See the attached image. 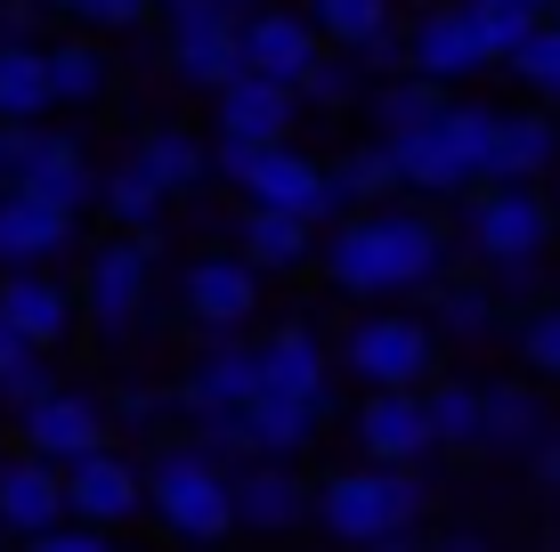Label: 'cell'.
Segmentation results:
<instances>
[{"mask_svg":"<svg viewBox=\"0 0 560 552\" xmlns=\"http://www.w3.org/2000/svg\"><path fill=\"white\" fill-rule=\"evenodd\" d=\"M260 398V341H236V333H211L203 357L187 366L179 383V407L187 414H236Z\"/></svg>","mask_w":560,"mask_h":552,"instance_id":"17","label":"cell"},{"mask_svg":"<svg viewBox=\"0 0 560 552\" xmlns=\"http://www.w3.org/2000/svg\"><path fill=\"white\" fill-rule=\"evenodd\" d=\"M439 333L431 317H398V309H374V317H358L350 333H341V374H358L365 390H422V383H439Z\"/></svg>","mask_w":560,"mask_h":552,"instance_id":"6","label":"cell"},{"mask_svg":"<svg viewBox=\"0 0 560 552\" xmlns=\"http://www.w3.org/2000/svg\"><path fill=\"white\" fill-rule=\"evenodd\" d=\"M220 171L244 187L253 203H284V212H308V220H341V187H334V163L301 155L293 139L277 146H253V139H211Z\"/></svg>","mask_w":560,"mask_h":552,"instance_id":"5","label":"cell"},{"mask_svg":"<svg viewBox=\"0 0 560 552\" xmlns=\"http://www.w3.org/2000/svg\"><path fill=\"white\" fill-rule=\"evenodd\" d=\"M431 431H439V455H488V390L439 374L431 383Z\"/></svg>","mask_w":560,"mask_h":552,"instance_id":"29","label":"cell"},{"mask_svg":"<svg viewBox=\"0 0 560 552\" xmlns=\"http://www.w3.org/2000/svg\"><path fill=\"white\" fill-rule=\"evenodd\" d=\"M317 423L325 414L317 407H301V398H277V390H260L253 407H244V431H253V455H308V439H317Z\"/></svg>","mask_w":560,"mask_h":552,"instance_id":"31","label":"cell"},{"mask_svg":"<svg viewBox=\"0 0 560 552\" xmlns=\"http://www.w3.org/2000/svg\"><path fill=\"white\" fill-rule=\"evenodd\" d=\"M407 42H415V73H431V82H471L479 66H495V49H488V33L471 25V9L463 0H447V9H422L415 25H407Z\"/></svg>","mask_w":560,"mask_h":552,"instance_id":"20","label":"cell"},{"mask_svg":"<svg viewBox=\"0 0 560 552\" xmlns=\"http://www.w3.org/2000/svg\"><path fill=\"white\" fill-rule=\"evenodd\" d=\"M358 73H365V66H358V49H325V57H317V66H308V82H301V98H308V106H317V114H341V106H350V98H358Z\"/></svg>","mask_w":560,"mask_h":552,"instance_id":"39","label":"cell"},{"mask_svg":"<svg viewBox=\"0 0 560 552\" xmlns=\"http://www.w3.org/2000/svg\"><path fill=\"white\" fill-rule=\"evenodd\" d=\"M114 414H122V423H154L163 398H154V390H122V398H114Z\"/></svg>","mask_w":560,"mask_h":552,"instance_id":"44","label":"cell"},{"mask_svg":"<svg viewBox=\"0 0 560 552\" xmlns=\"http://www.w3.org/2000/svg\"><path fill=\"white\" fill-rule=\"evenodd\" d=\"M42 9H49V0H0V33H9V42H25V33L42 25Z\"/></svg>","mask_w":560,"mask_h":552,"instance_id":"43","label":"cell"},{"mask_svg":"<svg viewBox=\"0 0 560 552\" xmlns=\"http://www.w3.org/2000/svg\"><path fill=\"white\" fill-rule=\"evenodd\" d=\"M57 252H73V212L42 187L9 179L0 187V269H49Z\"/></svg>","mask_w":560,"mask_h":552,"instance_id":"14","label":"cell"},{"mask_svg":"<svg viewBox=\"0 0 560 552\" xmlns=\"http://www.w3.org/2000/svg\"><path fill=\"white\" fill-rule=\"evenodd\" d=\"M211 122H220V139H253V146H277V139H293V114L308 106L293 82H277V73H253L244 66L228 90H211Z\"/></svg>","mask_w":560,"mask_h":552,"instance_id":"16","label":"cell"},{"mask_svg":"<svg viewBox=\"0 0 560 552\" xmlns=\"http://www.w3.org/2000/svg\"><path fill=\"white\" fill-rule=\"evenodd\" d=\"M171 16V66L196 90H228L244 73V16L236 0H163Z\"/></svg>","mask_w":560,"mask_h":552,"instance_id":"9","label":"cell"},{"mask_svg":"<svg viewBox=\"0 0 560 552\" xmlns=\"http://www.w3.org/2000/svg\"><path fill=\"white\" fill-rule=\"evenodd\" d=\"M536 9H545V16H552V9H560V0H536Z\"/></svg>","mask_w":560,"mask_h":552,"instance_id":"48","label":"cell"},{"mask_svg":"<svg viewBox=\"0 0 560 552\" xmlns=\"http://www.w3.org/2000/svg\"><path fill=\"white\" fill-rule=\"evenodd\" d=\"M236 9H260V0H236Z\"/></svg>","mask_w":560,"mask_h":552,"instance_id":"49","label":"cell"},{"mask_svg":"<svg viewBox=\"0 0 560 552\" xmlns=\"http://www.w3.org/2000/svg\"><path fill=\"white\" fill-rule=\"evenodd\" d=\"M528 471H536V480H545L552 496H560V431H552V439H545V447L528 455Z\"/></svg>","mask_w":560,"mask_h":552,"instance_id":"45","label":"cell"},{"mask_svg":"<svg viewBox=\"0 0 560 552\" xmlns=\"http://www.w3.org/2000/svg\"><path fill=\"white\" fill-rule=\"evenodd\" d=\"M49 82H57V106H98L114 66L98 42H49Z\"/></svg>","mask_w":560,"mask_h":552,"instance_id":"34","label":"cell"},{"mask_svg":"<svg viewBox=\"0 0 560 552\" xmlns=\"http://www.w3.org/2000/svg\"><path fill=\"white\" fill-rule=\"evenodd\" d=\"M431 114H447V82H431V73H382V90H374L382 139H407V130H422Z\"/></svg>","mask_w":560,"mask_h":552,"instance_id":"32","label":"cell"},{"mask_svg":"<svg viewBox=\"0 0 560 552\" xmlns=\"http://www.w3.org/2000/svg\"><path fill=\"white\" fill-rule=\"evenodd\" d=\"M334 187H341V212H365V203H390L398 187H407V171H398V146H350V155L334 163Z\"/></svg>","mask_w":560,"mask_h":552,"instance_id":"33","label":"cell"},{"mask_svg":"<svg viewBox=\"0 0 560 552\" xmlns=\"http://www.w3.org/2000/svg\"><path fill=\"white\" fill-rule=\"evenodd\" d=\"M512 341H520V366H528L536 383H560V301H536L512 326Z\"/></svg>","mask_w":560,"mask_h":552,"instance_id":"36","label":"cell"},{"mask_svg":"<svg viewBox=\"0 0 560 552\" xmlns=\"http://www.w3.org/2000/svg\"><path fill=\"white\" fill-rule=\"evenodd\" d=\"M147 293H154V227H122L114 244L82 260V309L98 341H130L147 317Z\"/></svg>","mask_w":560,"mask_h":552,"instance_id":"8","label":"cell"},{"mask_svg":"<svg viewBox=\"0 0 560 552\" xmlns=\"http://www.w3.org/2000/svg\"><path fill=\"white\" fill-rule=\"evenodd\" d=\"M325 49H334V42H325V25L308 9H253V16H244V66H253V73H277V82L301 90Z\"/></svg>","mask_w":560,"mask_h":552,"instance_id":"19","label":"cell"},{"mask_svg":"<svg viewBox=\"0 0 560 552\" xmlns=\"http://www.w3.org/2000/svg\"><path fill=\"white\" fill-rule=\"evenodd\" d=\"M552 16H560V9H552Z\"/></svg>","mask_w":560,"mask_h":552,"instance_id":"52","label":"cell"},{"mask_svg":"<svg viewBox=\"0 0 560 552\" xmlns=\"http://www.w3.org/2000/svg\"><path fill=\"white\" fill-rule=\"evenodd\" d=\"M9 179H25V187H42V196H57L66 212H82L90 196H98V171H90V155L73 139H57V130L42 122H9Z\"/></svg>","mask_w":560,"mask_h":552,"instance_id":"13","label":"cell"},{"mask_svg":"<svg viewBox=\"0 0 560 552\" xmlns=\"http://www.w3.org/2000/svg\"><path fill=\"white\" fill-rule=\"evenodd\" d=\"M552 163H560V130H552V114H495L488 179H545Z\"/></svg>","mask_w":560,"mask_h":552,"instance_id":"27","label":"cell"},{"mask_svg":"<svg viewBox=\"0 0 560 552\" xmlns=\"http://www.w3.org/2000/svg\"><path fill=\"white\" fill-rule=\"evenodd\" d=\"M154 9H163V0H154Z\"/></svg>","mask_w":560,"mask_h":552,"instance_id":"51","label":"cell"},{"mask_svg":"<svg viewBox=\"0 0 560 552\" xmlns=\"http://www.w3.org/2000/svg\"><path fill=\"white\" fill-rule=\"evenodd\" d=\"M179 301H187V317H196L203 333H236L244 317L260 309V260L244 252H203V260H187V277H179Z\"/></svg>","mask_w":560,"mask_h":552,"instance_id":"12","label":"cell"},{"mask_svg":"<svg viewBox=\"0 0 560 552\" xmlns=\"http://www.w3.org/2000/svg\"><path fill=\"white\" fill-rule=\"evenodd\" d=\"M0 309H9V326L33 341V350H57L73 326H82V293L73 284H57L49 269H0Z\"/></svg>","mask_w":560,"mask_h":552,"instance_id":"22","label":"cell"},{"mask_svg":"<svg viewBox=\"0 0 560 552\" xmlns=\"http://www.w3.org/2000/svg\"><path fill=\"white\" fill-rule=\"evenodd\" d=\"M106 431H114V407L90 398V390H49V398H33V407L16 414V447L49 455V463H82V455H98Z\"/></svg>","mask_w":560,"mask_h":552,"instance_id":"10","label":"cell"},{"mask_svg":"<svg viewBox=\"0 0 560 552\" xmlns=\"http://www.w3.org/2000/svg\"><path fill=\"white\" fill-rule=\"evenodd\" d=\"M317 496L301 488L293 455H253V463H236V528H260V537H284V528H301Z\"/></svg>","mask_w":560,"mask_h":552,"instance_id":"21","label":"cell"},{"mask_svg":"<svg viewBox=\"0 0 560 552\" xmlns=\"http://www.w3.org/2000/svg\"><path fill=\"white\" fill-rule=\"evenodd\" d=\"M431 326L447 341H488L495 326H504V293H495V277H439L431 284Z\"/></svg>","mask_w":560,"mask_h":552,"instance_id":"26","label":"cell"},{"mask_svg":"<svg viewBox=\"0 0 560 552\" xmlns=\"http://www.w3.org/2000/svg\"><path fill=\"white\" fill-rule=\"evenodd\" d=\"M455 252H463V236L439 227L422 203H365V212L334 220L317 269L334 293L382 301V293H431L439 277H455Z\"/></svg>","mask_w":560,"mask_h":552,"instance_id":"1","label":"cell"},{"mask_svg":"<svg viewBox=\"0 0 560 552\" xmlns=\"http://www.w3.org/2000/svg\"><path fill=\"white\" fill-rule=\"evenodd\" d=\"M545 439H552V414L536 398V374L528 383H488V455H520L528 463Z\"/></svg>","mask_w":560,"mask_h":552,"instance_id":"25","label":"cell"},{"mask_svg":"<svg viewBox=\"0 0 560 552\" xmlns=\"http://www.w3.org/2000/svg\"><path fill=\"white\" fill-rule=\"evenodd\" d=\"M66 504L82 512V520H106V528H130L147 512V471L130 463V455H82V463H66Z\"/></svg>","mask_w":560,"mask_h":552,"instance_id":"23","label":"cell"},{"mask_svg":"<svg viewBox=\"0 0 560 552\" xmlns=\"http://www.w3.org/2000/svg\"><path fill=\"white\" fill-rule=\"evenodd\" d=\"M57 390V366H49V350H16L9 366H0V407L9 414H25L33 398H49Z\"/></svg>","mask_w":560,"mask_h":552,"instance_id":"41","label":"cell"},{"mask_svg":"<svg viewBox=\"0 0 560 552\" xmlns=\"http://www.w3.org/2000/svg\"><path fill=\"white\" fill-rule=\"evenodd\" d=\"M325 220H308V212H284V203H253L244 212V252L260 260V269H308V260L325 252V236H317Z\"/></svg>","mask_w":560,"mask_h":552,"instance_id":"24","label":"cell"},{"mask_svg":"<svg viewBox=\"0 0 560 552\" xmlns=\"http://www.w3.org/2000/svg\"><path fill=\"white\" fill-rule=\"evenodd\" d=\"M163 196H171V187L154 179L139 155H130L122 171H106V187H98V203H106L114 227H154V220H163Z\"/></svg>","mask_w":560,"mask_h":552,"instance_id":"35","label":"cell"},{"mask_svg":"<svg viewBox=\"0 0 560 552\" xmlns=\"http://www.w3.org/2000/svg\"><path fill=\"white\" fill-rule=\"evenodd\" d=\"M0 537H9V520H0Z\"/></svg>","mask_w":560,"mask_h":552,"instance_id":"50","label":"cell"},{"mask_svg":"<svg viewBox=\"0 0 560 552\" xmlns=\"http://www.w3.org/2000/svg\"><path fill=\"white\" fill-rule=\"evenodd\" d=\"M49 9H66L73 25H90V33H122V25H147L154 0H49Z\"/></svg>","mask_w":560,"mask_h":552,"instance_id":"42","label":"cell"},{"mask_svg":"<svg viewBox=\"0 0 560 552\" xmlns=\"http://www.w3.org/2000/svg\"><path fill=\"white\" fill-rule=\"evenodd\" d=\"M57 106V82H49V49L33 42H9L0 33V122H42Z\"/></svg>","mask_w":560,"mask_h":552,"instance_id":"28","label":"cell"},{"mask_svg":"<svg viewBox=\"0 0 560 552\" xmlns=\"http://www.w3.org/2000/svg\"><path fill=\"white\" fill-rule=\"evenodd\" d=\"M0 187H9V122H0Z\"/></svg>","mask_w":560,"mask_h":552,"instance_id":"47","label":"cell"},{"mask_svg":"<svg viewBox=\"0 0 560 552\" xmlns=\"http://www.w3.org/2000/svg\"><path fill=\"white\" fill-rule=\"evenodd\" d=\"M422 512H431V471L422 463H374L365 455L358 471H334L317 488V520L341 544H407Z\"/></svg>","mask_w":560,"mask_h":552,"instance_id":"2","label":"cell"},{"mask_svg":"<svg viewBox=\"0 0 560 552\" xmlns=\"http://www.w3.org/2000/svg\"><path fill=\"white\" fill-rule=\"evenodd\" d=\"M463 252L488 269V260H520L552 244V203L536 196V179H479L463 196Z\"/></svg>","mask_w":560,"mask_h":552,"instance_id":"7","label":"cell"},{"mask_svg":"<svg viewBox=\"0 0 560 552\" xmlns=\"http://www.w3.org/2000/svg\"><path fill=\"white\" fill-rule=\"evenodd\" d=\"M308 16L325 25V42H334V49H358L365 33L390 25V0H308Z\"/></svg>","mask_w":560,"mask_h":552,"instance_id":"38","label":"cell"},{"mask_svg":"<svg viewBox=\"0 0 560 552\" xmlns=\"http://www.w3.org/2000/svg\"><path fill=\"white\" fill-rule=\"evenodd\" d=\"M463 9H471V25L488 33V49H495V57H512L536 25H545V9H536V0H463Z\"/></svg>","mask_w":560,"mask_h":552,"instance_id":"37","label":"cell"},{"mask_svg":"<svg viewBox=\"0 0 560 552\" xmlns=\"http://www.w3.org/2000/svg\"><path fill=\"white\" fill-rule=\"evenodd\" d=\"M350 431H358V455H374V463H431V455H439L431 383H422V390H365Z\"/></svg>","mask_w":560,"mask_h":552,"instance_id":"11","label":"cell"},{"mask_svg":"<svg viewBox=\"0 0 560 552\" xmlns=\"http://www.w3.org/2000/svg\"><path fill=\"white\" fill-rule=\"evenodd\" d=\"M147 512L187 544H211L236 528V463H220L211 447H154L147 463Z\"/></svg>","mask_w":560,"mask_h":552,"instance_id":"3","label":"cell"},{"mask_svg":"<svg viewBox=\"0 0 560 552\" xmlns=\"http://www.w3.org/2000/svg\"><path fill=\"white\" fill-rule=\"evenodd\" d=\"M398 146V171H407L415 196H471L488 179V146H495V114L447 98V114H431L422 130H407Z\"/></svg>","mask_w":560,"mask_h":552,"instance_id":"4","label":"cell"},{"mask_svg":"<svg viewBox=\"0 0 560 552\" xmlns=\"http://www.w3.org/2000/svg\"><path fill=\"white\" fill-rule=\"evenodd\" d=\"M16 350H33V341H25V333H16V326H9V309H0V366H9V357H16Z\"/></svg>","mask_w":560,"mask_h":552,"instance_id":"46","label":"cell"},{"mask_svg":"<svg viewBox=\"0 0 560 552\" xmlns=\"http://www.w3.org/2000/svg\"><path fill=\"white\" fill-rule=\"evenodd\" d=\"M130 155H139L154 179L171 187V196H187V187H203L211 171H220V155H211V146L196 139V130H179V122H154L139 146H130Z\"/></svg>","mask_w":560,"mask_h":552,"instance_id":"30","label":"cell"},{"mask_svg":"<svg viewBox=\"0 0 560 552\" xmlns=\"http://www.w3.org/2000/svg\"><path fill=\"white\" fill-rule=\"evenodd\" d=\"M334 374H341V357L308 326H277L260 341V390H277V398H301V407L334 414Z\"/></svg>","mask_w":560,"mask_h":552,"instance_id":"18","label":"cell"},{"mask_svg":"<svg viewBox=\"0 0 560 552\" xmlns=\"http://www.w3.org/2000/svg\"><path fill=\"white\" fill-rule=\"evenodd\" d=\"M504 66L520 73V82L528 90H545V98H560V16H545V25L528 33V42H520Z\"/></svg>","mask_w":560,"mask_h":552,"instance_id":"40","label":"cell"},{"mask_svg":"<svg viewBox=\"0 0 560 552\" xmlns=\"http://www.w3.org/2000/svg\"><path fill=\"white\" fill-rule=\"evenodd\" d=\"M66 512H73L66 504V463H49V455H33V447L0 455V520H9L16 544H42Z\"/></svg>","mask_w":560,"mask_h":552,"instance_id":"15","label":"cell"}]
</instances>
